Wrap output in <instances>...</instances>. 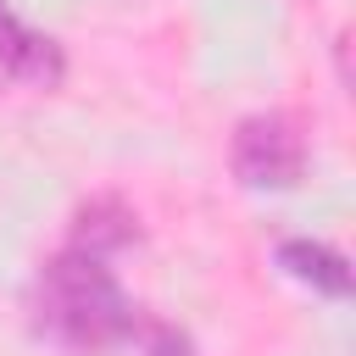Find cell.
Instances as JSON below:
<instances>
[{
    "label": "cell",
    "instance_id": "obj_5",
    "mask_svg": "<svg viewBox=\"0 0 356 356\" xmlns=\"http://www.w3.org/2000/svg\"><path fill=\"white\" fill-rule=\"evenodd\" d=\"M278 267H284L289 278L312 284V289L328 295V300H345V295H350V261H345L339 250L317 245V239H284V245H278Z\"/></svg>",
    "mask_w": 356,
    "mask_h": 356
},
{
    "label": "cell",
    "instance_id": "obj_6",
    "mask_svg": "<svg viewBox=\"0 0 356 356\" xmlns=\"http://www.w3.org/2000/svg\"><path fill=\"white\" fill-rule=\"evenodd\" d=\"M128 345H134V356H195V345H189V334H178L172 323H161V317H134V334H128Z\"/></svg>",
    "mask_w": 356,
    "mask_h": 356
},
{
    "label": "cell",
    "instance_id": "obj_1",
    "mask_svg": "<svg viewBox=\"0 0 356 356\" xmlns=\"http://www.w3.org/2000/svg\"><path fill=\"white\" fill-rule=\"evenodd\" d=\"M28 312L44 339H56L78 356H100L111 345H128L134 317H139V306L111 278L106 256H89L72 245L39 267V278L28 289Z\"/></svg>",
    "mask_w": 356,
    "mask_h": 356
},
{
    "label": "cell",
    "instance_id": "obj_4",
    "mask_svg": "<svg viewBox=\"0 0 356 356\" xmlns=\"http://www.w3.org/2000/svg\"><path fill=\"white\" fill-rule=\"evenodd\" d=\"M139 239V217L117 200V195H95L72 211V234L67 245L72 250H89V256H111V250H128Z\"/></svg>",
    "mask_w": 356,
    "mask_h": 356
},
{
    "label": "cell",
    "instance_id": "obj_3",
    "mask_svg": "<svg viewBox=\"0 0 356 356\" xmlns=\"http://www.w3.org/2000/svg\"><path fill=\"white\" fill-rule=\"evenodd\" d=\"M0 72L22 78V83H33V89H56V83L67 78L61 44H56L50 33H39V28H28L6 0H0Z\"/></svg>",
    "mask_w": 356,
    "mask_h": 356
},
{
    "label": "cell",
    "instance_id": "obj_2",
    "mask_svg": "<svg viewBox=\"0 0 356 356\" xmlns=\"http://www.w3.org/2000/svg\"><path fill=\"white\" fill-rule=\"evenodd\" d=\"M228 161L245 189H295L306 172V139L284 111H256L234 128Z\"/></svg>",
    "mask_w": 356,
    "mask_h": 356
}]
</instances>
